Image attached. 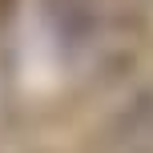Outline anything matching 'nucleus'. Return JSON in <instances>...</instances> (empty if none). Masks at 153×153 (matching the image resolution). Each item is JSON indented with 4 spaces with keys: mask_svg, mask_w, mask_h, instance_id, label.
Wrapping results in <instances>:
<instances>
[{
    "mask_svg": "<svg viewBox=\"0 0 153 153\" xmlns=\"http://www.w3.org/2000/svg\"><path fill=\"white\" fill-rule=\"evenodd\" d=\"M8 12H12V0H0V20H4Z\"/></svg>",
    "mask_w": 153,
    "mask_h": 153,
    "instance_id": "1",
    "label": "nucleus"
}]
</instances>
